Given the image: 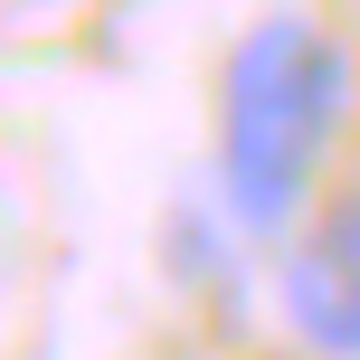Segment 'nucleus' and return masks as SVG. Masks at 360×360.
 Instances as JSON below:
<instances>
[{"mask_svg": "<svg viewBox=\"0 0 360 360\" xmlns=\"http://www.w3.org/2000/svg\"><path fill=\"white\" fill-rule=\"evenodd\" d=\"M342 95H351V67L313 19H256L237 38L228 76H218V180L256 237H275L304 209L323 143L342 124Z\"/></svg>", "mask_w": 360, "mask_h": 360, "instance_id": "nucleus-1", "label": "nucleus"}, {"mask_svg": "<svg viewBox=\"0 0 360 360\" xmlns=\"http://www.w3.org/2000/svg\"><path fill=\"white\" fill-rule=\"evenodd\" d=\"M285 313L323 360H360V190L313 209L285 247Z\"/></svg>", "mask_w": 360, "mask_h": 360, "instance_id": "nucleus-2", "label": "nucleus"}]
</instances>
